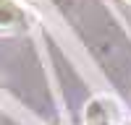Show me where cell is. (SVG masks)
I'll return each instance as SVG.
<instances>
[{
  "label": "cell",
  "instance_id": "cell-2",
  "mask_svg": "<svg viewBox=\"0 0 131 125\" xmlns=\"http://www.w3.org/2000/svg\"><path fill=\"white\" fill-rule=\"evenodd\" d=\"M86 125H113V117H110L107 104L92 102L89 107H86Z\"/></svg>",
  "mask_w": 131,
  "mask_h": 125
},
{
  "label": "cell",
  "instance_id": "cell-1",
  "mask_svg": "<svg viewBox=\"0 0 131 125\" xmlns=\"http://www.w3.org/2000/svg\"><path fill=\"white\" fill-rule=\"evenodd\" d=\"M26 16L13 0H0V31H16L24 29Z\"/></svg>",
  "mask_w": 131,
  "mask_h": 125
}]
</instances>
